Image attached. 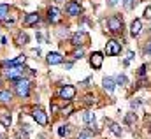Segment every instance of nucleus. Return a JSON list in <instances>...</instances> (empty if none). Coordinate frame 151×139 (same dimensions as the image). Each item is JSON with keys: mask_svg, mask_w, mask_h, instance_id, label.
Listing matches in <instances>:
<instances>
[{"mask_svg": "<svg viewBox=\"0 0 151 139\" xmlns=\"http://www.w3.org/2000/svg\"><path fill=\"white\" fill-rule=\"evenodd\" d=\"M107 125H109V129H111V132H113L114 136H118V138H121V134H123V130H121V127L113 122V120H107Z\"/></svg>", "mask_w": 151, "mask_h": 139, "instance_id": "obj_14", "label": "nucleus"}, {"mask_svg": "<svg viewBox=\"0 0 151 139\" xmlns=\"http://www.w3.org/2000/svg\"><path fill=\"white\" fill-rule=\"evenodd\" d=\"M27 69H23V67H19V65H14V67H9V69L5 70V77L7 79H12V81H16V79H19V77H23V72Z\"/></svg>", "mask_w": 151, "mask_h": 139, "instance_id": "obj_3", "label": "nucleus"}, {"mask_svg": "<svg viewBox=\"0 0 151 139\" xmlns=\"http://www.w3.org/2000/svg\"><path fill=\"white\" fill-rule=\"evenodd\" d=\"M77 139H93V134L90 130H83V132H79Z\"/></svg>", "mask_w": 151, "mask_h": 139, "instance_id": "obj_23", "label": "nucleus"}, {"mask_svg": "<svg viewBox=\"0 0 151 139\" xmlns=\"http://www.w3.org/2000/svg\"><path fill=\"white\" fill-rule=\"evenodd\" d=\"M106 53H107V56H116V55H119L121 53V44L118 42V41H107V44H106Z\"/></svg>", "mask_w": 151, "mask_h": 139, "instance_id": "obj_4", "label": "nucleus"}, {"mask_svg": "<svg viewBox=\"0 0 151 139\" xmlns=\"http://www.w3.org/2000/svg\"><path fill=\"white\" fill-rule=\"evenodd\" d=\"M134 120H137V116H135V113H130V114L127 116V123H132Z\"/></svg>", "mask_w": 151, "mask_h": 139, "instance_id": "obj_27", "label": "nucleus"}, {"mask_svg": "<svg viewBox=\"0 0 151 139\" xmlns=\"http://www.w3.org/2000/svg\"><path fill=\"white\" fill-rule=\"evenodd\" d=\"M39 139H46V136H42V134H40V136H39Z\"/></svg>", "mask_w": 151, "mask_h": 139, "instance_id": "obj_36", "label": "nucleus"}, {"mask_svg": "<svg viewBox=\"0 0 151 139\" xmlns=\"http://www.w3.org/2000/svg\"><path fill=\"white\" fill-rule=\"evenodd\" d=\"M37 21H39V14L37 12H32V14H28V16L25 18L23 23H25V27H32V25H35Z\"/></svg>", "mask_w": 151, "mask_h": 139, "instance_id": "obj_16", "label": "nucleus"}, {"mask_svg": "<svg viewBox=\"0 0 151 139\" xmlns=\"http://www.w3.org/2000/svg\"><path fill=\"white\" fill-rule=\"evenodd\" d=\"M12 93L9 90H0V102H11Z\"/></svg>", "mask_w": 151, "mask_h": 139, "instance_id": "obj_18", "label": "nucleus"}, {"mask_svg": "<svg viewBox=\"0 0 151 139\" xmlns=\"http://www.w3.org/2000/svg\"><path fill=\"white\" fill-rule=\"evenodd\" d=\"M0 139H4V136H2V134H0Z\"/></svg>", "mask_w": 151, "mask_h": 139, "instance_id": "obj_38", "label": "nucleus"}, {"mask_svg": "<svg viewBox=\"0 0 151 139\" xmlns=\"http://www.w3.org/2000/svg\"><path fill=\"white\" fill-rule=\"evenodd\" d=\"M83 55H84V49L83 48H79V49L74 51V58H83Z\"/></svg>", "mask_w": 151, "mask_h": 139, "instance_id": "obj_25", "label": "nucleus"}, {"mask_svg": "<svg viewBox=\"0 0 151 139\" xmlns=\"http://www.w3.org/2000/svg\"><path fill=\"white\" fill-rule=\"evenodd\" d=\"M107 4H109V5H116V4H118V0H107Z\"/></svg>", "mask_w": 151, "mask_h": 139, "instance_id": "obj_33", "label": "nucleus"}, {"mask_svg": "<svg viewBox=\"0 0 151 139\" xmlns=\"http://www.w3.org/2000/svg\"><path fill=\"white\" fill-rule=\"evenodd\" d=\"M127 81H128V79H127L125 74H118V76H116V85L123 86V85H127Z\"/></svg>", "mask_w": 151, "mask_h": 139, "instance_id": "obj_21", "label": "nucleus"}, {"mask_svg": "<svg viewBox=\"0 0 151 139\" xmlns=\"http://www.w3.org/2000/svg\"><path fill=\"white\" fill-rule=\"evenodd\" d=\"M47 18H49V21L51 23H60L62 21V12H60V9L58 7H49V11H47Z\"/></svg>", "mask_w": 151, "mask_h": 139, "instance_id": "obj_9", "label": "nucleus"}, {"mask_svg": "<svg viewBox=\"0 0 151 139\" xmlns=\"http://www.w3.org/2000/svg\"><path fill=\"white\" fill-rule=\"evenodd\" d=\"M141 32H142V21L141 20H134L132 25H130V34L134 35V37H137Z\"/></svg>", "mask_w": 151, "mask_h": 139, "instance_id": "obj_13", "label": "nucleus"}, {"mask_svg": "<svg viewBox=\"0 0 151 139\" xmlns=\"http://www.w3.org/2000/svg\"><path fill=\"white\" fill-rule=\"evenodd\" d=\"M62 62H63V56H62L60 53H56V51L47 53V64H49V65H58V64H62Z\"/></svg>", "mask_w": 151, "mask_h": 139, "instance_id": "obj_11", "label": "nucleus"}, {"mask_svg": "<svg viewBox=\"0 0 151 139\" xmlns=\"http://www.w3.org/2000/svg\"><path fill=\"white\" fill-rule=\"evenodd\" d=\"M102 86H104V90H106L107 93H113L114 86H116V81H114L113 77H107V76H106V77L102 79Z\"/></svg>", "mask_w": 151, "mask_h": 139, "instance_id": "obj_12", "label": "nucleus"}, {"mask_svg": "<svg viewBox=\"0 0 151 139\" xmlns=\"http://www.w3.org/2000/svg\"><path fill=\"white\" fill-rule=\"evenodd\" d=\"M14 88H16V93L19 97H28V93H30V81L19 77V79L14 81Z\"/></svg>", "mask_w": 151, "mask_h": 139, "instance_id": "obj_1", "label": "nucleus"}, {"mask_svg": "<svg viewBox=\"0 0 151 139\" xmlns=\"http://www.w3.org/2000/svg\"><path fill=\"white\" fill-rule=\"evenodd\" d=\"M83 120H84V123H93L95 122V113H91V111H84L83 113Z\"/></svg>", "mask_w": 151, "mask_h": 139, "instance_id": "obj_17", "label": "nucleus"}, {"mask_svg": "<svg viewBox=\"0 0 151 139\" xmlns=\"http://www.w3.org/2000/svg\"><path fill=\"white\" fill-rule=\"evenodd\" d=\"M144 18H146V20H151V7H146V11H144Z\"/></svg>", "mask_w": 151, "mask_h": 139, "instance_id": "obj_29", "label": "nucleus"}, {"mask_svg": "<svg viewBox=\"0 0 151 139\" xmlns=\"http://www.w3.org/2000/svg\"><path fill=\"white\" fill-rule=\"evenodd\" d=\"M32 116H34V120L37 122L39 125H46V123H47V114H46L40 107H35V109H34Z\"/></svg>", "mask_w": 151, "mask_h": 139, "instance_id": "obj_8", "label": "nucleus"}, {"mask_svg": "<svg viewBox=\"0 0 151 139\" xmlns=\"http://www.w3.org/2000/svg\"><path fill=\"white\" fill-rule=\"evenodd\" d=\"M146 74V65H141L139 67V76H144Z\"/></svg>", "mask_w": 151, "mask_h": 139, "instance_id": "obj_30", "label": "nucleus"}, {"mask_svg": "<svg viewBox=\"0 0 151 139\" xmlns=\"http://www.w3.org/2000/svg\"><path fill=\"white\" fill-rule=\"evenodd\" d=\"M65 11H67V14H70V16H79L83 9H81L79 2H67V5H65Z\"/></svg>", "mask_w": 151, "mask_h": 139, "instance_id": "obj_10", "label": "nucleus"}, {"mask_svg": "<svg viewBox=\"0 0 151 139\" xmlns=\"http://www.w3.org/2000/svg\"><path fill=\"white\" fill-rule=\"evenodd\" d=\"M60 97L70 102V101L76 97V88H74V86H70V85H65V86L60 90Z\"/></svg>", "mask_w": 151, "mask_h": 139, "instance_id": "obj_6", "label": "nucleus"}, {"mask_svg": "<svg viewBox=\"0 0 151 139\" xmlns=\"http://www.w3.org/2000/svg\"><path fill=\"white\" fill-rule=\"evenodd\" d=\"M25 62V56L21 55L19 58H14V60H5V62H2V67H14V65H19V64H23Z\"/></svg>", "mask_w": 151, "mask_h": 139, "instance_id": "obj_15", "label": "nucleus"}, {"mask_svg": "<svg viewBox=\"0 0 151 139\" xmlns=\"http://www.w3.org/2000/svg\"><path fill=\"white\" fill-rule=\"evenodd\" d=\"M88 42H90V35L86 32H77L72 35V44H76V46H84Z\"/></svg>", "mask_w": 151, "mask_h": 139, "instance_id": "obj_5", "label": "nucleus"}, {"mask_svg": "<svg viewBox=\"0 0 151 139\" xmlns=\"http://www.w3.org/2000/svg\"><path fill=\"white\" fill-rule=\"evenodd\" d=\"M84 102H86V104H93V102H95V97H93L91 93H88V95L84 97Z\"/></svg>", "mask_w": 151, "mask_h": 139, "instance_id": "obj_26", "label": "nucleus"}, {"mask_svg": "<svg viewBox=\"0 0 151 139\" xmlns=\"http://www.w3.org/2000/svg\"><path fill=\"white\" fill-rule=\"evenodd\" d=\"M0 122H2L5 127H9V125H11V116H5V114H4V116H0Z\"/></svg>", "mask_w": 151, "mask_h": 139, "instance_id": "obj_24", "label": "nucleus"}, {"mask_svg": "<svg viewBox=\"0 0 151 139\" xmlns=\"http://www.w3.org/2000/svg\"><path fill=\"white\" fill-rule=\"evenodd\" d=\"M107 28L116 34V32H121L123 30V20L119 18V16H111L109 20H107Z\"/></svg>", "mask_w": 151, "mask_h": 139, "instance_id": "obj_2", "label": "nucleus"}, {"mask_svg": "<svg viewBox=\"0 0 151 139\" xmlns=\"http://www.w3.org/2000/svg\"><path fill=\"white\" fill-rule=\"evenodd\" d=\"M9 14V5L7 4H0V20H5Z\"/></svg>", "mask_w": 151, "mask_h": 139, "instance_id": "obj_20", "label": "nucleus"}, {"mask_svg": "<svg viewBox=\"0 0 151 139\" xmlns=\"http://www.w3.org/2000/svg\"><path fill=\"white\" fill-rule=\"evenodd\" d=\"M123 5H127V7H128V0H123Z\"/></svg>", "mask_w": 151, "mask_h": 139, "instance_id": "obj_35", "label": "nucleus"}, {"mask_svg": "<svg viewBox=\"0 0 151 139\" xmlns=\"http://www.w3.org/2000/svg\"><path fill=\"white\" fill-rule=\"evenodd\" d=\"M139 106H141V101H132V102H130V107H132V109H137Z\"/></svg>", "mask_w": 151, "mask_h": 139, "instance_id": "obj_28", "label": "nucleus"}, {"mask_svg": "<svg viewBox=\"0 0 151 139\" xmlns=\"http://www.w3.org/2000/svg\"><path fill=\"white\" fill-rule=\"evenodd\" d=\"M69 132H70V125H62V127L58 129L60 138H67V136H69Z\"/></svg>", "mask_w": 151, "mask_h": 139, "instance_id": "obj_19", "label": "nucleus"}, {"mask_svg": "<svg viewBox=\"0 0 151 139\" xmlns=\"http://www.w3.org/2000/svg\"><path fill=\"white\" fill-rule=\"evenodd\" d=\"M70 111H72V106L69 104V106H67V109H63L62 113H63V114H70Z\"/></svg>", "mask_w": 151, "mask_h": 139, "instance_id": "obj_31", "label": "nucleus"}, {"mask_svg": "<svg viewBox=\"0 0 151 139\" xmlns=\"http://www.w3.org/2000/svg\"><path fill=\"white\" fill-rule=\"evenodd\" d=\"M102 62H104V55H102L100 51L91 53V56H90V65H91L93 69H100V67H102Z\"/></svg>", "mask_w": 151, "mask_h": 139, "instance_id": "obj_7", "label": "nucleus"}, {"mask_svg": "<svg viewBox=\"0 0 151 139\" xmlns=\"http://www.w3.org/2000/svg\"><path fill=\"white\" fill-rule=\"evenodd\" d=\"M16 41H18V44H19V46H23V44H27V42H28V35H27V34H19L18 37H16Z\"/></svg>", "mask_w": 151, "mask_h": 139, "instance_id": "obj_22", "label": "nucleus"}, {"mask_svg": "<svg viewBox=\"0 0 151 139\" xmlns=\"http://www.w3.org/2000/svg\"><path fill=\"white\" fill-rule=\"evenodd\" d=\"M56 2H65V0H56Z\"/></svg>", "mask_w": 151, "mask_h": 139, "instance_id": "obj_37", "label": "nucleus"}, {"mask_svg": "<svg viewBox=\"0 0 151 139\" xmlns=\"http://www.w3.org/2000/svg\"><path fill=\"white\" fill-rule=\"evenodd\" d=\"M37 41H44V35H42V34H37Z\"/></svg>", "mask_w": 151, "mask_h": 139, "instance_id": "obj_34", "label": "nucleus"}, {"mask_svg": "<svg viewBox=\"0 0 151 139\" xmlns=\"http://www.w3.org/2000/svg\"><path fill=\"white\" fill-rule=\"evenodd\" d=\"M146 55L151 58V41H150V44H148V48H146Z\"/></svg>", "mask_w": 151, "mask_h": 139, "instance_id": "obj_32", "label": "nucleus"}, {"mask_svg": "<svg viewBox=\"0 0 151 139\" xmlns=\"http://www.w3.org/2000/svg\"><path fill=\"white\" fill-rule=\"evenodd\" d=\"M0 81H2V79H0Z\"/></svg>", "mask_w": 151, "mask_h": 139, "instance_id": "obj_39", "label": "nucleus"}]
</instances>
